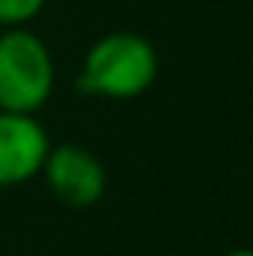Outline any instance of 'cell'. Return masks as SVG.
Listing matches in <instances>:
<instances>
[{
    "label": "cell",
    "instance_id": "2",
    "mask_svg": "<svg viewBox=\"0 0 253 256\" xmlns=\"http://www.w3.org/2000/svg\"><path fill=\"white\" fill-rule=\"evenodd\" d=\"M56 91V58L49 46L26 30L0 32V110L36 117Z\"/></svg>",
    "mask_w": 253,
    "mask_h": 256
},
{
    "label": "cell",
    "instance_id": "6",
    "mask_svg": "<svg viewBox=\"0 0 253 256\" xmlns=\"http://www.w3.org/2000/svg\"><path fill=\"white\" fill-rule=\"evenodd\" d=\"M221 256H253V250H228V253H221Z\"/></svg>",
    "mask_w": 253,
    "mask_h": 256
},
{
    "label": "cell",
    "instance_id": "5",
    "mask_svg": "<svg viewBox=\"0 0 253 256\" xmlns=\"http://www.w3.org/2000/svg\"><path fill=\"white\" fill-rule=\"evenodd\" d=\"M42 10H46V0H0V32L26 30Z\"/></svg>",
    "mask_w": 253,
    "mask_h": 256
},
{
    "label": "cell",
    "instance_id": "3",
    "mask_svg": "<svg viewBox=\"0 0 253 256\" xmlns=\"http://www.w3.org/2000/svg\"><path fill=\"white\" fill-rule=\"evenodd\" d=\"M42 182L58 204L84 211V208H94L104 198V192H108V169L88 146L58 143L46 156Z\"/></svg>",
    "mask_w": 253,
    "mask_h": 256
},
{
    "label": "cell",
    "instance_id": "1",
    "mask_svg": "<svg viewBox=\"0 0 253 256\" xmlns=\"http://www.w3.org/2000/svg\"><path fill=\"white\" fill-rule=\"evenodd\" d=\"M159 75V56L150 39L140 32L117 30L101 36L84 52L78 72V91L104 100H133L143 98Z\"/></svg>",
    "mask_w": 253,
    "mask_h": 256
},
{
    "label": "cell",
    "instance_id": "4",
    "mask_svg": "<svg viewBox=\"0 0 253 256\" xmlns=\"http://www.w3.org/2000/svg\"><path fill=\"white\" fill-rule=\"evenodd\" d=\"M52 140L32 114L0 110V188H20L39 178Z\"/></svg>",
    "mask_w": 253,
    "mask_h": 256
}]
</instances>
